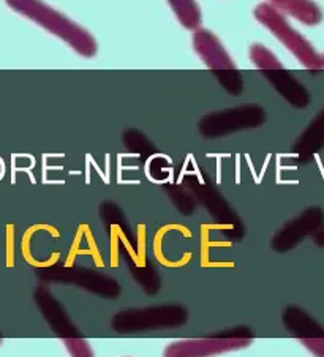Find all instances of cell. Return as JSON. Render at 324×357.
<instances>
[{"label":"cell","mask_w":324,"mask_h":357,"mask_svg":"<svg viewBox=\"0 0 324 357\" xmlns=\"http://www.w3.org/2000/svg\"><path fill=\"white\" fill-rule=\"evenodd\" d=\"M5 2L16 13L65 41L76 54L87 59L97 56L98 43L92 33L68 16L62 15L61 11L50 7L43 0H5Z\"/></svg>","instance_id":"cell-1"},{"label":"cell","mask_w":324,"mask_h":357,"mask_svg":"<svg viewBox=\"0 0 324 357\" xmlns=\"http://www.w3.org/2000/svg\"><path fill=\"white\" fill-rule=\"evenodd\" d=\"M255 17L261 26L266 27L267 31L304 65L305 68H309L311 71L323 70L321 54H318L310 41L307 38H304L302 35L286 21L284 13H280V11L277 8H274L271 3L263 2L260 5H256Z\"/></svg>","instance_id":"cell-2"},{"label":"cell","mask_w":324,"mask_h":357,"mask_svg":"<svg viewBox=\"0 0 324 357\" xmlns=\"http://www.w3.org/2000/svg\"><path fill=\"white\" fill-rule=\"evenodd\" d=\"M253 343L250 337H212L181 340L168 344L163 357H211L244 349Z\"/></svg>","instance_id":"cell-3"},{"label":"cell","mask_w":324,"mask_h":357,"mask_svg":"<svg viewBox=\"0 0 324 357\" xmlns=\"http://www.w3.org/2000/svg\"><path fill=\"white\" fill-rule=\"evenodd\" d=\"M264 119L266 114L260 106H242V108L204 117L200 123V130L204 136L212 138V136L226 135L234 130L258 127L264 122Z\"/></svg>","instance_id":"cell-4"},{"label":"cell","mask_w":324,"mask_h":357,"mask_svg":"<svg viewBox=\"0 0 324 357\" xmlns=\"http://www.w3.org/2000/svg\"><path fill=\"white\" fill-rule=\"evenodd\" d=\"M324 226V212L321 207H309L297 217L290 220L272 239V248L277 252H288L297 247L305 237L315 236Z\"/></svg>","instance_id":"cell-5"},{"label":"cell","mask_w":324,"mask_h":357,"mask_svg":"<svg viewBox=\"0 0 324 357\" xmlns=\"http://www.w3.org/2000/svg\"><path fill=\"white\" fill-rule=\"evenodd\" d=\"M185 319H187V313L181 307H157L119 313L114 318V327L117 331H133L146 329V327L182 324Z\"/></svg>","instance_id":"cell-6"},{"label":"cell","mask_w":324,"mask_h":357,"mask_svg":"<svg viewBox=\"0 0 324 357\" xmlns=\"http://www.w3.org/2000/svg\"><path fill=\"white\" fill-rule=\"evenodd\" d=\"M193 50L202 59L206 67L217 71V75L236 70V65H234L231 56L228 54V51L217 38V35L207 31V29L200 27L193 32Z\"/></svg>","instance_id":"cell-7"},{"label":"cell","mask_w":324,"mask_h":357,"mask_svg":"<svg viewBox=\"0 0 324 357\" xmlns=\"http://www.w3.org/2000/svg\"><path fill=\"white\" fill-rule=\"evenodd\" d=\"M264 76L271 81L275 91L284 97L288 103L294 108L302 109L310 103V93L301 82H299L291 73H288L285 68L263 71Z\"/></svg>","instance_id":"cell-8"},{"label":"cell","mask_w":324,"mask_h":357,"mask_svg":"<svg viewBox=\"0 0 324 357\" xmlns=\"http://www.w3.org/2000/svg\"><path fill=\"white\" fill-rule=\"evenodd\" d=\"M324 147V108L318 112L294 144V152L301 163H307Z\"/></svg>","instance_id":"cell-9"},{"label":"cell","mask_w":324,"mask_h":357,"mask_svg":"<svg viewBox=\"0 0 324 357\" xmlns=\"http://www.w3.org/2000/svg\"><path fill=\"white\" fill-rule=\"evenodd\" d=\"M284 324L299 340H302V338H324V327L299 307H286L284 312Z\"/></svg>","instance_id":"cell-10"},{"label":"cell","mask_w":324,"mask_h":357,"mask_svg":"<svg viewBox=\"0 0 324 357\" xmlns=\"http://www.w3.org/2000/svg\"><path fill=\"white\" fill-rule=\"evenodd\" d=\"M267 3L305 26H318L323 21V11L314 0H269Z\"/></svg>","instance_id":"cell-11"},{"label":"cell","mask_w":324,"mask_h":357,"mask_svg":"<svg viewBox=\"0 0 324 357\" xmlns=\"http://www.w3.org/2000/svg\"><path fill=\"white\" fill-rule=\"evenodd\" d=\"M168 3H170L172 13L176 15L179 22L182 24V27L193 32L196 29H200L202 16L196 0H168Z\"/></svg>","instance_id":"cell-12"},{"label":"cell","mask_w":324,"mask_h":357,"mask_svg":"<svg viewBox=\"0 0 324 357\" xmlns=\"http://www.w3.org/2000/svg\"><path fill=\"white\" fill-rule=\"evenodd\" d=\"M250 59L251 62L256 65V68L261 71H272V70H280L284 68V65L280 63L277 56L274 54L272 51H269L266 46L255 43L250 46Z\"/></svg>","instance_id":"cell-13"},{"label":"cell","mask_w":324,"mask_h":357,"mask_svg":"<svg viewBox=\"0 0 324 357\" xmlns=\"http://www.w3.org/2000/svg\"><path fill=\"white\" fill-rule=\"evenodd\" d=\"M64 344L71 357H95L91 344L82 338H64Z\"/></svg>","instance_id":"cell-14"},{"label":"cell","mask_w":324,"mask_h":357,"mask_svg":"<svg viewBox=\"0 0 324 357\" xmlns=\"http://www.w3.org/2000/svg\"><path fill=\"white\" fill-rule=\"evenodd\" d=\"M301 343L315 357H324V338H302Z\"/></svg>","instance_id":"cell-15"},{"label":"cell","mask_w":324,"mask_h":357,"mask_svg":"<svg viewBox=\"0 0 324 357\" xmlns=\"http://www.w3.org/2000/svg\"><path fill=\"white\" fill-rule=\"evenodd\" d=\"M11 243H13V226H8V250H7V266L11 267L15 264L13 261V247H11Z\"/></svg>","instance_id":"cell-16"},{"label":"cell","mask_w":324,"mask_h":357,"mask_svg":"<svg viewBox=\"0 0 324 357\" xmlns=\"http://www.w3.org/2000/svg\"><path fill=\"white\" fill-rule=\"evenodd\" d=\"M314 241H315V243H316L318 247L324 248V226L314 236Z\"/></svg>","instance_id":"cell-17"},{"label":"cell","mask_w":324,"mask_h":357,"mask_svg":"<svg viewBox=\"0 0 324 357\" xmlns=\"http://www.w3.org/2000/svg\"><path fill=\"white\" fill-rule=\"evenodd\" d=\"M321 62H323V68H324V54L321 56Z\"/></svg>","instance_id":"cell-18"},{"label":"cell","mask_w":324,"mask_h":357,"mask_svg":"<svg viewBox=\"0 0 324 357\" xmlns=\"http://www.w3.org/2000/svg\"><path fill=\"white\" fill-rule=\"evenodd\" d=\"M0 344H2V338H0Z\"/></svg>","instance_id":"cell-19"}]
</instances>
